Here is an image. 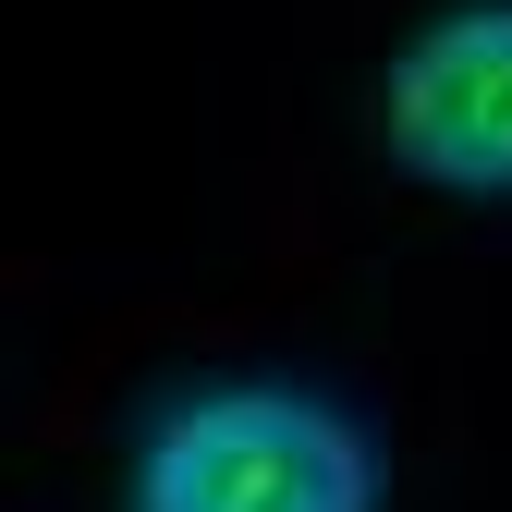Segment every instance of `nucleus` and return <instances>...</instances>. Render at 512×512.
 I'll list each match as a JSON object with an SVG mask.
<instances>
[{"instance_id": "1", "label": "nucleus", "mask_w": 512, "mask_h": 512, "mask_svg": "<svg viewBox=\"0 0 512 512\" xmlns=\"http://www.w3.org/2000/svg\"><path fill=\"white\" fill-rule=\"evenodd\" d=\"M135 512H378V452L366 427L317 391H208L147 439Z\"/></svg>"}, {"instance_id": "2", "label": "nucleus", "mask_w": 512, "mask_h": 512, "mask_svg": "<svg viewBox=\"0 0 512 512\" xmlns=\"http://www.w3.org/2000/svg\"><path fill=\"white\" fill-rule=\"evenodd\" d=\"M378 135L439 196H512V0H464L391 61Z\"/></svg>"}]
</instances>
